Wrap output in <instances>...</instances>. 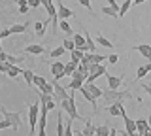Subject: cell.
<instances>
[{"label":"cell","mask_w":151,"mask_h":136,"mask_svg":"<svg viewBox=\"0 0 151 136\" xmlns=\"http://www.w3.org/2000/svg\"><path fill=\"white\" fill-rule=\"evenodd\" d=\"M38 119H40V100L32 102L28 106V127H30V136H36V129H38Z\"/></svg>","instance_id":"1"},{"label":"cell","mask_w":151,"mask_h":136,"mask_svg":"<svg viewBox=\"0 0 151 136\" xmlns=\"http://www.w3.org/2000/svg\"><path fill=\"white\" fill-rule=\"evenodd\" d=\"M60 106H63L64 114H68V117H70V119H74V121H76V119H79V121H83V123H85V119H83V117L78 114V108H76V100H74V91L70 93V96H68V98H64V100L60 102Z\"/></svg>","instance_id":"2"},{"label":"cell","mask_w":151,"mask_h":136,"mask_svg":"<svg viewBox=\"0 0 151 136\" xmlns=\"http://www.w3.org/2000/svg\"><path fill=\"white\" fill-rule=\"evenodd\" d=\"M102 98L110 104V102H115V100H123V98H132L130 91H119V89H104L102 93Z\"/></svg>","instance_id":"3"},{"label":"cell","mask_w":151,"mask_h":136,"mask_svg":"<svg viewBox=\"0 0 151 136\" xmlns=\"http://www.w3.org/2000/svg\"><path fill=\"white\" fill-rule=\"evenodd\" d=\"M0 114H2L4 119L9 121V125H12V130H19L23 125V119H21V112H8L4 106H0Z\"/></svg>","instance_id":"4"},{"label":"cell","mask_w":151,"mask_h":136,"mask_svg":"<svg viewBox=\"0 0 151 136\" xmlns=\"http://www.w3.org/2000/svg\"><path fill=\"white\" fill-rule=\"evenodd\" d=\"M108 114H110L111 117H125L127 115V112H125V106H123V100H115V102H111L110 106H108Z\"/></svg>","instance_id":"5"},{"label":"cell","mask_w":151,"mask_h":136,"mask_svg":"<svg viewBox=\"0 0 151 136\" xmlns=\"http://www.w3.org/2000/svg\"><path fill=\"white\" fill-rule=\"evenodd\" d=\"M49 70H51V74H53L55 81H60V79L64 78V63H60V60H53V63L49 64Z\"/></svg>","instance_id":"6"},{"label":"cell","mask_w":151,"mask_h":136,"mask_svg":"<svg viewBox=\"0 0 151 136\" xmlns=\"http://www.w3.org/2000/svg\"><path fill=\"white\" fill-rule=\"evenodd\" d=\"M53 96L57 102H63L64 98H68V91H66V87H63L59 81H53Z\"/></svg>","instance_id":"7"},{"label":"cell","mask_w":151,"mask_h":136,"mask_svg":"<svg viewBox=\"0 0 151 136\" xmlns=\"http://www.w3.org/2000/svg\"><path fill=\"white\" fill-rule=\"evenodd\" d=\"M57 15H59V19H70V17H74V12L66 8L60 0H57Z\"/></svg>","instance_id":"8"},{"label":"cell","mask_w":151,"mask_h":136,"mask_svg":"<svg viewBox=\"0 0 151 136\" xmlns=\"http://www.w3.org/2000/svg\"><path fill=\"white\" fill-rule=\"evenodd\" d=\"M79 93H81V95H83V98H85V100H87L89 104H91V106L94 108V112H96V110H98V104H96V98H94V96L91 95V91H89V89L85 87V83H83V87L79 89Z\"/></svg>","instance_id":"9"},{"label":"cell","mask_w":151,"mask_h":136,"mask_svg":"<svg viewBox=\"0 0 151 136\" xmlns=\"http://www.w3.org/2000/svg\"><path fill=\"white\" fill-rule=\"evenodd\" d=\"M106 79H108V87L110 89H119L121 83H123V76H111V74H106Z\"/></svg>","instance_id":"10"},{"label":"cell","mask_w":151,"mask_h":136,"mask_svg":"<svg viewBox=\"0 0 151 136\" xmlns=\"http://www.w3.org/2000/svg\"><path fill=\"white\" fill-rule=\"evenodd\" d=\"M25 53H30V55H42L45 53V47L42 44H30L25 47Z\"/></svg>","instance_id":"11"},{"label":"cell","mask_w":151,"mask_h":136,"mask_svg":"<svg viewBox=\"0 0 151 136\" xmlns=\"http://www.w3.org/2000/svg\"><path fill=\"white\" fill-rule=\"evenodd\" d=\"M72 40H74V44H76V47H78V49L85 51V53L89 51V49H87V44H85V36H83V34H74Z\"/></svg>","instance_id":"12"},{"label":"cell","mask_w":151,"mask_h":136,"mask_svg":"<svg viewBox=\"0 0 151 136\" xmlns=\"http://www.w3.org/2000/svg\"><path fill=\"white\" fill-rule=\"evenodd\" d=\"M85 87H87L89 91H91V95H93L94 98H96V100H98V98H102L104 89H100V87L96 85V83H87V81H85Z\"/></svg>","instance_id":"13"},{"label":"cell","mask_w":151,"mask_h":136,"mask_svg":"<svg viewBox=\"0 0 151 136\" xmlns=\"http://www.w3.org/2000/svg\"><path fill=\"white\" fill-rule=\"evenodd\" d=\"M123 121H125V130H127V134H134L136 132V121L134 119H130L129 115H125L123 117Z\"/></svg>","instance_id":"14"},{"label":"cell","mask_w":151,"mask_h":136,"mask_svg":"<svg viewBox=\"0 0 151 136\" xmlns=\"http://www.w3.org/2000/svg\"><path fill=\"white\" fill-rule=\"evenodd\" d=\"M47 23H51V19H47V21H36V23H34L36 38H42V36H44V32H45V25H47Z\"/></svg>","instance_id":"15"},{"label":"cell","mask_w":151,"mask_h":136,"mask_svg":"<svg viewBox=\"0 0 151 136\" xmlns=\"http://www.w3.org/2000/svg\"><path fill=\"white\" fill-rule=\"evenodd\" d=\"M27 27H28V23H15V25H12L9 27V32H12V36H15V34H25L27 32Z\"/></svg>","instance_id":"16"},{"label":"cell","mask_w":151,"mask_h":136,"mask_svg":"<svg viewBox=\"0 0 151 136\" xmlns=\"http://www.w3.org/2000/svg\"><path fill=\"white\" fill-rule=\"evenodd\" d=\"M136 130H138V132H142V134H144L145 130H151L149 119H136Z\"/></svg>","instance_id":"17"},{"label":"cell","mask_w":151,"mask_h":136,"mask_svg":"<svg viewBox=\"0 0 151 136\" xmlns=\"http://www.w3.org/2000/svg\"><path fill=\"white\" fill-rule=\"evenodd\" d=\"M21 76L25 78V83H27L28 87H32V85H34V76H36V74L32 72V70H28V68H23Z\"/></svg>","instance_id":"18"},{"label":"cell","mask_w":151,"mask_h":136,"mask_svg":"<svg viewBox=\"0 0 151 136\" xmlns=\"http://www.w3.org/2000/svg\"><path fill=\"white\" fill-rule=\"evenodd\" d=\"M138 53L142 55V57H145V59H151V45H147V44H140V45H136L134 47Z\"/></svg>","instance_id":"19"},{"label":"cell","mask_w":151,"mask_h":136,"mask_svg":"<svg viewBox=\"0 0 151 136\" xmlns=\"http://www.w3.org/2000/svg\"><path fill=\"white\" fill-rule=\"evenodd\" d=\"M81 132H83L85 136H94V134H96V127L91 123V119H85V127H83Z\"/></svg>","instance_id":"20"},{"label":"cell","mask_w":151,"mask_h":136,"mask_svg":"<svg viewBox=\"0 0 151 136\" xmlns=\"http://www.w3.org/2000/svg\"><path fill=\"white\" fill-rule=\"evenodd\" d=\"M59 29L63 30L66 36H74V32H72V27H70L68 19H59Z\"/></svg>","instance_id":"21"},{"label":"cell","mask_w":151,"mask_h":136,"mask_svg":"<svg viewBox=\"0 0 151 136\" xmlns=\"http://www.w3.org/2000/svg\"><path fill=\"white\" fill-rule=\"evenodd\" d=\"M78 66H79V63H76L72 59H70L68 63H64V76H72V72L78 70Z\"/></svg>","instance_id":"22"},{"label":"cell","mask_w":151,"mask_h":136,"mask_svg":"<svg viewBox=\"0 0 151 136\" xmlns=\"http://www.w3.org/2000/svg\"><path fill=\"white\" fill-rule=\"evenodd\" d=\"M100 12L104 13V15H110V17H119V8L104 6V8H100Z\"/></svg>","instance_id":"23"},{"label":"cell","mask_w":151,"mask_h":136,"mask_svg":"<svg viewBox=\"0 0 151 136\" xmlns=\"http://www.w3.org/2000/svg\"><path fill=\"white\" fill-rule=\"evenodd\" d=\"M96 44H98V45H102V47H106V49H113V44L106 38V36H102V34H98V36H96Z\"/></svg>","instance_id":"24"},{"label":"cell","mask_w":151,"mask_h":136,"mask_svg":"<svg viewBox=\"0 0 151 136\" xmlns=\"http://www.w3.org/2000/svg\"><path fill=\"white\" fill-rule=\"evenodd\" d=\"M57 136H64V121H63V114H57Z\"/></svg>","instance_id":"25"},{"label":"cell","mask_w":151,"mask_h":136,"mask_svg":"<svg viewBox=\"0 0 151 136\" xmlns=\"http://www.w3.org/2000/svg\"><path fill=\"white\" fill-rule=\"evenodd\" d=\"M21 72H23V68H19V64H9V70H8V76L9 78H17V76H21Z\"/></svg>","instance_id":"26"},{"label":"cell","mask_w":151,"mask_h":136,"mask_svg":"<svg viewBox=\"0 0 151 136\" xmlns=\"http://www.w3.org/2000/svg\"><path fill=\"white\" fill-rule=\"evenodd\" d=\"M83 55H85V51H81V49H78V47H76L74 51H70V59H72V60H76V63H81Z\"/></svg>","instance_id":"27"},{"label":"cell","mask_w":151,"mask_h":136,"mask_svg":"<svg viewBox=\"0 0 151 136\" xmlns=\"http://www.w3.org/2000/svg\"><path fill=\"white\" fill-rule=\"evenodd\" d=\"M83 83L85 81H81V79H74L72 78V81L68 83V89H70V91H79V89L83 87Z\"/></svg>","instance_id":"28"},{"label":"cell","mask_w":151,"mask_h":136,"mask_svg":"<svg viewBox=\"0 0 151 136\" xmlns=\"http://www.w3.org/2000/svg\"><path fill=\"white\" fill-rule=\"evenodd\" d=\"M149 74V68H147V64H145V66H140L138 70H136V81H140L142 78H145Z\"/></svg>","instance_id":"29"},{"label":"cell","mask_w":151,"mask_h":136,"mask_svg":"<svg viewBox=\"0 0 151 136\" xmlns=\"http://www.w3.org/2000/svg\"><path fill=\"white\" fill-rule=\"evenodd\" d=\"M130 6H132V0H125V2H123L121 6H119V17L125 15V13L130 10Z\"/></svg>","instance_id":"30"},{"label":"cell","mask_w":151,"mask_h":136,"mask_svg":"<svg viewBox=\"0 0 151 136\" xmlns=\"http://www.w3.org/2000/svg\"><path fill=\"white\" fill-rule=\"evenodd\" d=\"M72 123H74V119H66V123H64V136H74V129H72Z\"/></svg>","instance_id":"31"},{"label":"cell","mask_w":151,"mask_h":136,"mask_svg":"<svg viewBox=\"0 0 151 136\" xmlns=\"http://www.w3.org/2000/svg\"><path fill=\"white\" fill-rule=\"evenodd\" d=\"M17 6H19V13H21V15L28 13V10H30V8H28V2H27V0H17Z\"/></svg>","instance_id":"32"},{"label":"cell","mask_w":151,"mask_h":136,"mask_svg":"<svg viewBox=\"0 0 151 136\" xmlns=\"http://www.w3.org/2000/svg\"><path fill=\"white\" fill-rule=\"evenodd\" d=\"M64 53H66V49H64V45H59V47H55V49H53V51H51V53H49V55H51V59H59V57H60V55H64Z\"/></svg>","instance_id":"33"},{"label":"cell","mask_w":151,"mask_h":136,"mask_svg":"<svg viewBox=\"0 0 151 136\" xmlns=\"http://www.w3.org/2000/svg\"><path fill=\"white\" fill-rule=\"evenodd\" d=\"M110 130H111V127H108V125L96 127V134H98V136H110Z\"/></svg>","instance_id":"34"},{"label":"cell","mask_w":151,"mask_h":136,"mask_svg":"<svg viewBox=\"0 0 151 136\" xmlns=\"http://www.w3.org/2000/svg\"><path fill=\"white\" fill-rule=\"evenodd\" d=\"M63 45H64V49H66V51H74V49H76V44H74V40L70 38V36L63 40Z\"/></svg>","instance_id":"35"},{"label":"cell","mask_w":151,"mask_h":136,"mask_svg":"<svg viewBox=\"0 0 151 136\" xmlns=\"http://www.w3.org/2000/svg\"><path fill=\"white\" fill-rule=\"evenodd\" d=\"M8 63L9 64H21L23 63V57H15V55H9L8 53Z\"/></svg>","instance_id":"36"},{"label":"cell","mask_w":151,"mask_h":136,"mask_svg":"<svg viewBox=\"0 0 151 136\" xmlns=\"http://www.w3.org/2000/svg\"><path fill=\"white\" fill-rule=\"evenodd\" d=\"M70 78H74V79H81V81H87V76H85L83 72H79V70H74Z\"/></svg>","instance_id":"37"},{"label":"cell","mask_w":151,"mask_h":136,"mask_svg":"<svg viewBox=\"0 0 151 136\" xmlns=\"http://www.w3.org/2000/svg\"><path fill=\"white\" fill-rule=\"evenodd\" d=\"M8 70H9V63L8 60H0V72L8 74Z\"/></svg>","instance_id":"38"},{"label":"cell","mask_w":151,"mask_h":136,"mask_svg":"<svg viewBox=\"0 0 151 136\" xmlns=\"http://www.w3.org/2000/svg\"><path fill=\"white\" fill-rule=\"evenodd\" d=\"M117 60H119V55H117V53H110V55H108V63H110V64H115Z\"/></svg>","instance_id":"39"},{"label":"cell","mask_w":151,"mask_h":136,"mask_svg":"<svg viewBox=\"0 0 151 136\" xmlns=\"http://www.w3.org/2000/svg\"><path fill=\"white\" fill-rule=\"evenodd\" d=\"M78 2H79V4H81V6H83V8H87V10H89V12H91V10H93V6H91V0H78Z\"/></svg>","instance_id":"40"},{"label":"cell","mask_w":151,"mask_h":136,"mask_svg":"<svg viewBox=\"0 0 151 136\" xmlns=\"http://www.w3.org/2000/svg\"><path fill=\"white\" fill-rule=\"evenodd\" d=\"M2 129H12V125H9L8 119H2V121H0V130H2Z\"/></svg>","instance_id":"41"},{"label":"cell","mask_w":151,"mask_h":136,"mask_svg":"<svg viewBox=\"0 0 151 136\" xmlns=\"http://www.w3.org/2000/svg\"><path fill=\"white\" fill-rule=\"evenodd\" d=\"M28 8H40V0H27Z\"/></svg>","instance_id":"42"},{"label":"cell","mask_w":151,"mask_h":136,"mask_svg":"<svg viewBox=\"0 0 151 136\" xmlns=\"http://www.w3.org/2000/svg\"><path fill=\"white\" fill-rule=\"evenodd\" d=\"M8 36H12V32H9V29H4V30H0V38H8Z\"/></svg>","instance_id":"43"},{"label":"cell","mask_w":151,"mask_h":136,"mask_svg":"<svg viewBox=\"0 0 151 136\" xmlns=\"http://www.w3.org/2000/svg\"><path fill=\"white\" fill-rule=\"evenodd\" d=\"M142 89H144V91L151 96V85H145V83H142Z\"/></svg>","instance_id":"44"},{"label":"cell","mask_w":151,"mask_h":136,"mask_svg":"<svg viewBox=\"0 0 151 136\" xmlns=\"http://www.w3.org/2000/svg\"><path fill=\"white\" fill-rule=\"evenodd\" d=\"M108 6H111V8H119V4H117V0H108Z\"/></svg>","instance_id":"45"},{"label":"cell","mask_w":151,"mask_h":136,"mask_svg":"<svg viewBox=\"0 0 151 136\" xmlns=\"http://www.w3.org/2000/svg\"><path fill=\"white\" fill-rule=\"evenodd\" d=\"M0 60H8V53H4V51H0Z\"/></svg>","instance_id":"46"},{"label":"cell","mask_w":151,"mask_h":136,"mask_svg":"<svg viewBox=\"0 0 151 136\" xmlns=\"http://www.w3.org/2000/svg\"><path fill=\"white\" fill-rule=\"evenodd\" d=\"M74 136H85V134L81 132V130H74Z\"/></svg>","instance_id":"47"},{"label":"cell","mask_w":151,"mask_h":136,"mask_svg":"<svg viewBox=\"0 0 151 136\" xmlns=\"http://www.w3.org/2000/svg\"><path fill=\"white\" fill-rule=\"evenodd\" d=\"M144 2H145V0H134L132 4H144Z\"/></svg>","instance_id":"48"},{"label":"cell","mask_w":151,"mask_h":136,"mask_svg":"<svg viewBox=\"0 0 151 136\" xmlns=\"http://www.w3.org/2000/svg\"><path fill=\"white\" fill-rule=\"evenodd\" d=\"M142 136H151V130H145V132L142 134Z\"/></svg>","instance_id":"49"},{"label":"cell","mask_w":151,"mask_h":136,"mask_svg":"<svg viewBox=\"0 0 151 136\" xmlns=\"http://www.w3.org/2000/svg\"><path fill=\"white\" fill-rule=\"evenodd\" d=\"M130 136H142V132H138V130H136L134 134H130Z\"/></svg>","instance_id":"50"},{"label":"cell","mask_w":151,"mask_h":136,"mask_svg":"<svg viewBox=\"0 0 151 136\" xmlns=\"http://www.w3.org/2000/svg\"><path fill=\"white\" fill-rule=\"evenodd\" d=\"M121 136H129V134H127V130H123V132H121Z\"/></svg>","instance_id":"51"},{"label":"cell","mask_w":151,"mask_h":136,"mask_svg":"<svg viewBox=\"0 0 151 136\" xmlns=\"http://www.w3.org/2000/svg\"><path fill=\"white\" fill-rule=\"evenodd\" d=\"M0 51H2V38H0Z\"/></svg>","instance_id":"52"},{"label":"cell","mask_w":151,"mask_h":136,"mask_svg":"<svg viewBox=\"0 0 151 136\" xmlns=\"http://www.w3.org/2000/svg\"><path fill=\"white\" fill-rule=\"evenodd\" d=\"M94 136H98V134H94Z\"/></svg>","instance_id":"53"}]
</instances>
